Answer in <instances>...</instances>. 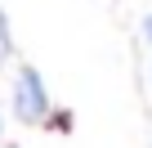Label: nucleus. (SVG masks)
Masks as SVG:
<instances>
[{"mask_svg": "<svg viewBox=\"0 0 152 148\" xmlns=\"http://www.w3.org/2000/svg\"><path fill=\"white\" fill-rule=\"evenodd\" d=\"M14 112L23 117V121H40L45 112H49V99H45V85H40V77L36 72H18V85H14Z\"/></svg>", "mask_w": 152, "mask_h": 148, "instance_id": "f257e3e1", "label": "nucleus"}, {"mask_svg": "<svg viewBox=\"0 0 152 148\" xmlns=\"http://www.w3.org/2000/svg\"><path fill=\"white\" fill-rule=\"evenodd\" d=\"M9 45H14V40H9V27H5V14H0V58H9Z\"/></svg>", "mask_w": 152, "mask_h": 148, "instance_id": "f03ea898", "label": "nucleus"}, {"mask_svg": "<svg viewBox=\"0 0 152 148\" xmlns=\"http://www.w3.org/2000/svg\"><path fill=\"white\" fill-rule=\"evenodd\" d=\"M143 40H148V45H152V14H148V18H143Z\"/></svg>", "mask_w": 152, "mask_h": 148, "instance_id": "7ed1b4c3", "label": "nucleus"}]
</instances>
